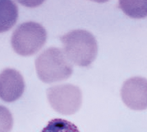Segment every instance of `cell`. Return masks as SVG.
<instances>
[{
  "instance_id": "3957f363",
  "label": "cell",
  "mask_w": 147,
  "mask_h": 132,
  "mask_svg": "<svg viewBox=\"0 0 147 132\" xmlns=\"http://www.w3.org/2000/svg\"><path fill=\"white\" fill-rule=\"evenodd\" d=\"M44 27L35 22L21 23L13 32L11 45L14 51L21 56H31L38 52L47 41Z\"/></svg>"
},
{
  "instance_id": "ba28073f",
  "label": "cell",
  "mask_w": 147,
  "mask_h": 132,
  "mask_svg": "<svg viewBox=\"0 0 147 132\" xmlns=\"http://www.w3.org/2000/svg\"><path fill=\"white\" fill-rule=\"evenodd\" d=\"M119 8L131 18L147 17V1H119Z\"/></svg>"
},
{
  "instance_id": "30bf717a",
  "label": "cell",
  "mask_w": 147,
  "mask_h": 132,
  "mask_svg": "<svg viewBox=\"0 0 147 132\" xmlns=\"http://www.w3.org/2000/svg\"><path fill=\"white\" fill-rule=\"evenodd\" d=\"M13 126V117L7 107L0 105V132H9Z\"/></svg>"
},
{
  "instance_id": "9c48e42d",
  "label": "cell",
  "mask_w": 147,
  "mask_h": 132,
  "mask_svg": "<svg viewBox=\"0 0 147 132\" xmlns=\"http://www.w3.org/2000/svg\"><path fill=\"white\" fill-rule=\"evenodd\" d=\"M41 132H80L72 123L61 119H54L48 122Z\"/></svg>"
},
{
  "instance_id": "277c9868",
  "label": "cell",
  "mask_w": 147,
  "mask_h": 132,
  "mask_svg": "<svg viewBox=\"0 0 147 132\" xmlns=\"http://www.w3.org/2000/svg\"><path fill=\"white\" fill-rule=\"evenodd\" d=\"M47 98L53 109L59 113L71 115L76 113L82 104L81 89L72 84L53 86L47 90Z\"/></svg>"
},
{
  "instance_id": "5b68a950",
  "label": "cell",
  "mask_w": 147,
  "mask_h": 132,
  "mask_svg": "<svg viewBox=\"0 0 147 132\" xmlns=\"http://www.w3.org/2000/svg\"><path fill=\"white\" fill-rule=\"evenodd\" d=\"M122 101L134 111L147 109V79L142 77H133L127 80L121 91Z\"/></svg>"
},
{
  "instance_id": "8992f818",
  "label": "cell",
  "mask_w": 147,
  "mask_h": 132,
  "mask_svg": "<svg viewBox=\"0 0 147 132\" xmlns=\"http://www.w3.org/2000/svg\"><path fill=\"white\" fill-rule=\"evenodd\" d=\"M25 83L22 75L14 69L7 68L0 73V99L13 102L21 97Z\"/></svg>"
},
{
  "instance_id": "52a82bcc",
  "label": "cell",
  "mask_w": 147,
  "mask_h": 132,
  "mask_svg": "<svg viewBox=\"0 0 147 132\" xmlns=\"http://www.w3.org/2000/svg\"><path fill=\"white\" fill-rule=\"evenodd\" d=\"M18 17V9L11 1H0V33L9 31L16 24Z\"/></svg>"
},
{
  "instance_id": "7a4b0ae2",
  "label": "cell",
  "mask_w": 147,
  "mask_h": 132,
  "mask_svg": "<svg viewBox=\"0 0 147 132\" xmlns=\"http://www.w3.org/2000/svg\"><path fill=\"white\" fill-rule=\"evenodd\" d=\"M35 68L40 80L47 83L67 79L73 72L72 63L63 50L55 47L49 48L36 58Z\"/></svg>"
},
{
  "instance_id": "6da1fadb",
  "label": "cell",
  "mask_w": 147,
  "mask_h": 132,
  "mask_svg": "<svg viewBox=\"0 0 147 132\" xmlns=\"http://www.w3.org/2000/svg\"><path fill=\"white\" fill-rule=\"evenodd\" d=\"M60 40L63 51L72 64L87 67L95 59L98 54L97 41L89 31L73 30L62 36Z\"/></svg>"
}]
</instances>
